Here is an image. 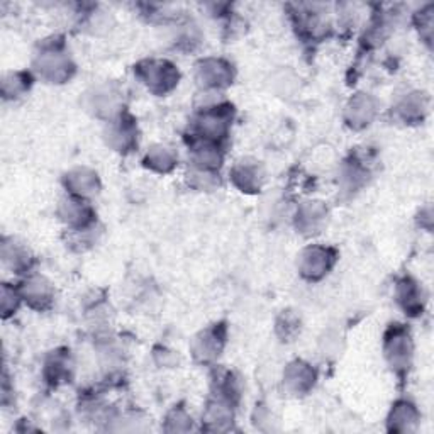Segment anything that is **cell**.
Returning <instances> with one entry per match:
<instances>
[{"instance_id": "cell-14", "label": "cell", "mask_w": 434, "mask_h": 434, "mask_svg": "<svg viewBox=\"0 0 434 434\" xmlns=\"http://www.w3.org/2000/svg\"><path fill=\"white\" fill-rule=\"evenodd\" d=\"M326 217V209L323 206H319V202H309L300 209L299 221L300 226H302L306 231L314 232L319 224L323 223Z\"/></svg>"}, {"instance_id": "cell-9", "label": "cell", "mask_w": 434, "mask_h": 434, "mask_svg": "<svg viewBox=\"0 0 434 434\" xmlns=\"http://www.w3.org/2000/svg\"><path fill=\"white\" fill-rule=\"evenodd\" d=\"M221 343H223V336L219 335L217 329H207L204 331L200 337H197L195 343V354H200L204 360H211L221 352Z\"/></svg>"}, {"instance_id": "cell-17", "label": "cell", "mask_w": 434, "mask_h": 434, "mask_svg": "<svg viewBox=\"0 0 434 434\" xmlns=\"http://www.w3.org/2000/svg\"><path fill=\"white\" fill-rule=\"evenodd\" d=\"M400 302H404V306H406V309H412L416 306H419V290H417L416 283L409 282V280H404L402 283H400Z\"/></svg>"}, {"instance_id": "cell-11", "label": "cell", "mask_w": 434, "mask_h": 434, "mask_svg": "<svg viewBox=\"0 0 434 434\" xmlns=\"http://www.w3.org/2000/svg\"><path fill=\"white\" fill-rule=\"evenodd\" d=\"M175 160H177V158H175L172 148L163 144L153 146L148 151V156H146L148 166H151L153 170H158V172H168V170H172Z\"/></svg>"}, {"instance_id": "cell-1", "label": "cell", "mask_w": 434, "mask_h": 434, "mask_svg": "<svg viewBox=\"0 0 434 434\" xmlns=\"http://www.w3.org/2000/svg\"><path fill=\"white\" fill-rule=\"evenodd\" d=\"M385 354L389 358L392 368L395 370H406L409 368V361H411L412 346L411 337L404 329L394 328L390 335L387 336L385 341Z\"/></svg>"}, {"instance_id": "cell-13", "label": "cell", "mask_w": 434, "mask_h": 434, "mask_svg": "<svg viewBox=\"0 0 434 434\" xmlns=\"http://www.w3.org/2000/svg\"><path fill=\"white\" fill-rule=\"evenodd\" d=\"M232 178H235L236 185H240L243 190H254L256 187L260 189V170L254 165L243 163V165L236 166Z\"/></svg>"}, {"instance_id": "cell-3", "label": "cell", "mask_w": 434, "mask_h": 434, "mask_svg": "<svg viewBox=\"0 0 434 434\" xmlns=\"http://www.w3.org/2000/svg\"><path fill=\"white\" fill-rule=\"evenodd\" d=\"M37 66H39L37 70L43 73V77L49 78V80L53 82H60L63 80V78L70 77V70H72L70 60L60 49H48V51H44L41 54Z\"/></svg>"}, {"instance_id": "cell-4", "label": "cell", "mask_w": 434, "mask_h": 434, "mask_svg": "<svg viewBox=\"0 0 434 434\" xmlns=\"http://www.w3.org/2000/svg\"><path fill=\"white\" fill-rule=\"evenodd\" d=\"M302 260H300V270L307 278H319L324 273H328L329 266H331L333 254L326 248H309L302 253Z\"/></svg>"}, {"instance_id": "cell-12", "label": "cell", "mask_w": 434, "mask_h": 434, "mask_svg": "<svg viewBox=\"0 0 434 434\" xmlns=\"http://www.w3.org/2000/svg\"><path fill=\"white\" fill-rule=\"evenodd\" d=\"M70 187L80 197H87L97 192V175L89 172V170H77L70 175Z\"/></svg>"}, {"instance_id": "cell-15", "label": "cell", "mask_w": 434, "mask_h": 434, "mask_svg": "<svg viewBox=\"0 0 434 434\" xmlns=\"http://www.w3.org/2000/svg\"><path fill=\"white\" fill-rule=\"evenodd\" d=\"M349 111V120H354L353 124H368V120L371 119V116H373L375 112V106H373V100L370 97H366L365 94L361 95V97H356L352 100V106L348 107Z\"/></svg>"}, {"instance_id": "cell-6", "label": "cell", "mask_w": 434, "mask_h": 434, "mask_svg": "<svg viewBox=\"0 0 434 434\" xmlns=\"http://www.w3.org/2000/svg\"><path fill=\"white\" fill-rule=\"evenodd\" d=\"M228 116L224 114V111H206L200 116L197 128L202 137H206V141L214 140V137H221L226 132L228 129Z\"/></svg>"}, {"instance_id": "cell-7", "label": "cell", "mask_w": 434, "mask_h": 434, "mask_svg": "<svg viewBox=\"0 0 434 434\" xmlns=\"http://www.w3.org/2000/svg\"><path fill=\"white\" fill-rule=\"evenodd\" d=\"M23 297L29 300V304L35 307H43L51 300V287L43 278L32 277L24 283Z\"/></svg>"}, {"instance_id": "cell-2", "label": "cell", "mask_w": 434, "mask_h": 434, "mask_svg": "<svg viewBox=\"0 0 434 434\" xmlns=\"http://www.w3.org/2000/svg\"><path fill=\"white\" fill-rule=\"evenodd\" d=\"M173 68L175 66L166 61H148L144 68H141V75L149 89L154 92H166L178 80V73Z\"/></svg>"}, {"instance_id": "cell-5", "label": "cell", "mask_w": 434, "mask_h": 434, "mask_svg": "<svg viewBox=\"0 0 434 434\" xmlns=\"http://www.w3.org/2000/svg\"><path fill=\"white\" fill-rule=\"evenodd\" d=\"M231 66L224 63L223 60H207L200 65L199 78L206 87L219 89V87L228 85L231 80Z\"/></svg>"}, {"instance_id": "cell-10", "label": "cell", "mask_w": 434, "mask_h": 434, "mask_svg": "<svg viewBox=\"0 0 434 434\" xmlns=\"http://www.w3.org/2000/svg\"><path fill=\"white\" fill-rule=\"evenodd\" d=\"M61 216L65 221H68L70 224L78 228H85L87 223L90 219V209L80 200H65L63 206H61Z\"/></svg>"}, {"instance_id": "cell-16", "label": "cell", "mask_w": 434, "mask_h": 434, "mask_svg": "<svg viewBox=\"0 0 434 434\" xmlns=\"http://www.w3.org/2000/svg\"><path fill=\"white\" fill-rule=\"evenodd\" d=\"M416 419H417V414H416L414 407L407 402L397 404V406L394 407V411H392V417H390L392 423L395 424V429H399V431H406V429H409V424L416 423Z\"/></svg>"}, {"instance_id": "cell-8", "label": "cell", "mask_w": 434, "mask_h": 434, "mask_svg": "<svg viewBox=\"0 0 434 434\" xmlns=\"http://www.w3.org/2000/svg\"><path fill=\"white\" fill-rule=\"evenodd\" d=\"M285 383L294 392H306L314 383V371L309 368V365H304V363H294L287 370Z\"/></svg>"}]
</instances>
